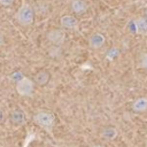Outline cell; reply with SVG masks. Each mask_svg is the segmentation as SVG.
<instances>
[{
  "mask_svg": "<svg viewBox=\"0 0 147 147\" xmlns=\"http://www.w3.org/2000/svg\"><path fill=\"white\" fill-rule=\"evenodd\" d=\"M34 8L28 3V2H22L21 7L17 9V11L15 13V20L16 22L22 25V26H30L33 21H34Z\"/></svg>",
  "mask_w": 147,
  "mask_h": 147,
  "instance_id": "1",
  "label": "cell"
},
{
  "mask_svg": "<svg viewBox=\"0 0 147 147\" xmlns=\"http://www.w3.org/2000/svg\"><path fill=\"white\" fill-rule=\"evenodd\" d=\"M33 122L47 132H52L56 124V117L52 111L48 110H39L33 115Z\"/></svg>",
  "mask_w": 147,
  "mask_h": 147,
  "instance_id": "2",
  "label": "cell"
},
{
  "mask_svg": "<svg viewBox=\"0 0 147 147\" xmlns=\"http://www.w3.org/2000/svg\"><path fill=\"white\" fill-rule=\"evenodd\" d=\"M34 82L33 79L24 76L22 79H20L17 83H15V88L16 92L21 95V96H32L33 92H34Z\"/></svg>",
  "mask_w": 147,
  "mask_h": 147,
  "instance_id": "3",
  "label": "cell"
},
{
  "mask_svg": "<svg viewBox=\"0 0 147 147\" xmlns=\"http://www.w3.org/2000/svg\"><path fill=\"white\" fill-rule=\"evenodd\" d=\"M65 37H67V34L63 29H52L46 34L47 40L52 45H55V46H61L64 42Z\"/></svg>",
  "mask_w": 147,
  "mask_h": 147,
  "instance_id": "4",
  "label": "cell"
},
{
  "mask_svg": "<svg viewBox=\"0 0 147 147\" xmlns=\"http://www.w3.org/2000/svg\"><path fill=\"white\" fill-rule=\"evenodd\" d=\"M9 122L14 125V126H22L26 123V114L20 109V108H15L10 111L9 114Z\"/></svg>",
  "mask_w": 147,
  "mask_h": 147,
  "instance_id": "5",
  "label": "cell"
},
{
  "mask_svg": "<svg viewBox=\"0 0 147 147\" xmlns=\"http://www.w3.org/2000/svg\"><path fill=\"white\" fill-rule=\"evenodd\" d=\"M78 25H79L78 20L74 15H71V14L63 15L60 18V26L64 31L65 30H77L78 29Z\"/></svg>",
  "mask_w": 147,
  "mask_h": 147,
  "instance_id": "6",
  "label": "cell"
},
{
  "mask_svg": "<svg viewBox=\"0 0 147 147\" xmlns=\"http://www.w3.org/2000/svg\"><path fill=\"white\" fill-rule=\"evenodd\" d=\"M99 136L103 141H113V140H115L117 138L118 130L114 125H105V126H102L100 129Z\"/></svg>",
  "mask_w": 147,
  "mask_h": 147,
  "instance_id": "7",
  "label": "cell"
},
{
  "mask_svg": "<svg viewBox=\"0 0 147 147\" xmlns=\"http://www.w3.org/2000/svg\"><path fill=\"white\" fill-rule=\"evenodd\" d=\"M106 44V37L101 32H93L88 37V46L92 49H100Z\"/></svg>",
  "mask_w": 147,
  "mask_h": 147,
  "instance_id": "8",
  "label": "cell"
},
{
  "mask_svg": "<svg viewBox=\"0 0 147 147\" xmlns=\"http://www.w3.org/2000/svg\"><path fill=\"white\" fill-rule=\"evenodd\" d=\"M131 110L136 114L147 113V96H138L131 103Z\"/></svg>",
  "mask_w": 147,
  "mask_h": 147,
  "instance_id": "9",
  "label": "cell"
},
{
  "mask_svg": "<svg viewBox=\"0 0 147 147\" xmlns=\"http://www.w3.org/2000/svg\"><path fill=\"white\" fill-rule=\"evenodd\" d=\"M51 80V72L46 69L38 70L33 76V82L38 86H46Z\"/></svg>",
  "mask_w": 147,
  "mask_h": 147,
  "instance_id": "10",
  "label": "cell"
},
{
  "mask_svg": "<svg viewBox=\"0 0 147 147\" xmlns=\"http://www.w3.org/2000/svg\"><path fill=\"white\" fill-rule=\"evenodd\" d=\"M133 30L138 36L147 37V18L140 16L133 21Z\"/></svg>",
  "mask_w": 147,
  "mask_h": 147,
  "instance_id": "11",
  "label": "cell"
},
{
  "mask_svg": "<svg viewBox=\"0 0 147 147\" xmlns=\"http://www.w3.org/2000/svg\"><path fill=\"white\" fill-rule=\"evenodd\" d=\"M70 7H71V10L77 15L84 14L88 9V5L86 0H72L70 3Z\"/></svg>",
  "mask_w": 147,
  "mask_h": 147,
  "instance_id": "12",
  "label": "cell"
},
{
  "mask_svg": "<svg viewBox=\"0 0 147 147\" xmlns=\"http://www.w3.org/2000/svg\"><path fill=\"white\" fill-rule=\"evenodd\" d=\"M139 65L142 69H147V52L142 53L139 57Z\"/></svg>",
  "mask_w": 147,
  "mask_h": 147,
  "instance_id": "13",
  "label": "cell"
},
{
  "mask_svg": "<svg viewBox=\"0 0 147 147\" xmlns=\"http://www.w3.org/2000/svg\"><path fill=\"white\" fill-rule=\"evenodd\" d=\"M14 1H15V0H0V5H2V6H5V7H8V6L13 5Z\"/></svg>",
  "mask_w": 147,
  "mask_h": 147,
  "instance_id": "14",
  "label": "cell"
},
{
  "mask_svg": "<svg viewBox=\"0 0 147 147\" xmlns=\"http://www.w3.org/2000/svg\"><path fill=\"white\" fill-rule=\"evenodd\" d=\"M3 119H5V114H3V111L0 109V123H2Z\"/></svg>",
  "mask_w": 147,
  "mask_h": 147,
  "instance_id": "15",
  "label": "cell"
},
{
  "mask_svg": "<svg viewBox=\"0 0 147 147\" xmlns=\"http://www.w3.org/2000/svg\"><path fill=\"white\" fill-rule=\"evenodd\" d=\"M91 147H106L105 145H101V144H95V145H92Z\"/></svg>",
  "mask_w": 147,
  "mask_h": 147,
  "instance_id": "16",
  "label": "cell"
},
{
  "mask_svg": "<svg viewBox=\"0 0 147 147\" xmlns=\"http://www.w3.org/2000/svg\"><path fill=\"white\" fill-rule=\"evenodd\" d=\"M145 17H146V18H147V8H146V9H145Z\"/></svg>",
  "mask_w": 147,
  "mask_h": 147,
  "instance_id": "17",
  "label": "cell"
},
{
  "mask_svg": "<svg viewBox=\"0 0 147 147\" xmlns=\"http://www.w3.org/2000/svg\"><path fill=\"white\" fill-rule=\"evenodd\" d=\"M145 147H147V139H146V141H145Z\"/></svg>",
  "mask_w": 147,
  "mask_h": 147,
  "instance_id": "18",
  "label": "cell"
}]
</instances>
